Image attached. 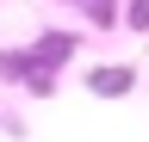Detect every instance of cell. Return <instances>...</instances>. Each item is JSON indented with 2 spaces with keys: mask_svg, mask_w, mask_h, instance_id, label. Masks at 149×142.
Masks as SVG:
<instances>
[{
  "mask_svg": "<svg viewBox=\"0 0 149 142\" xmlns=\"http://www.w3.org/2000/svg\"><path fill=\"white\" fill-rule=\"evenodd\" d=\"M74 49H81V37H74V31H37L31 49H6V56H0V74H13L25 93L50 99V93H56V68H62Z\"/></svg>",
  "mask_w": 149,
  "mask_h": 142,
  "instance_id": "1",
  "label": "cell"
},
{
  "mask_svg": "<svg viewBox=\"0 0 149 142\" xmlns=\"http://www.w3.org/2000/svg\"><path fill=\"white\" fill-rule=\"evenodd\" d=\"M130 86H137V68H124V62L118 68H87V93L93 99H124Z\"/></svg>",
  "mask_w": 149,
  "mask_h": 142,
  "instance_id": "2",
  "label": "cell"
},
{
  "mask_svg": "<svg viewBox=\"0 0 149 142\" xmlns=\"http://www.w3.org/2000/svg\"><path fill=\"white\" fill-rule=\"evenodd\" d=\"M68 6H81L93 25H112V19H118V0H68Z\"/></svg>",
  "mask_w": 149,
  "mask_h": 142,
  "instance_id": "3",
  "label": "cell"
},
{
  "mask_svg": "<svg viewBox=\"0 0 149 142\" xmlns=\"http://www.w3.org/2000/svg\"><path fill=\"white\" fill-rule=\"evenodd\" d=\"M124 25L130 31H149V0H124Z\"/></svg>",
  "mask_w": 149,
  "mask_h": 142,
  "instance_id": "4",
  "label": "cell"
}]
</instances>
